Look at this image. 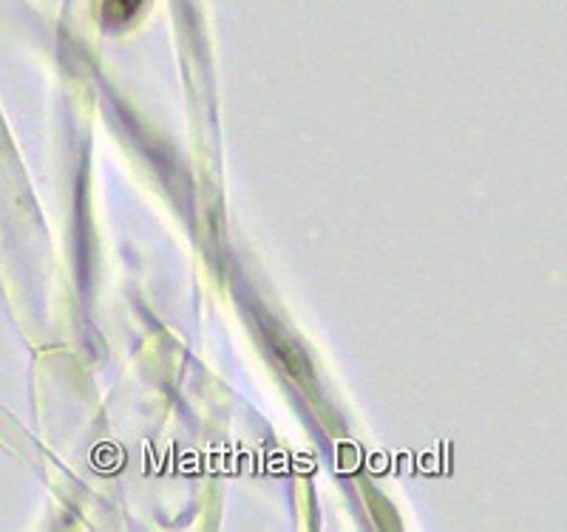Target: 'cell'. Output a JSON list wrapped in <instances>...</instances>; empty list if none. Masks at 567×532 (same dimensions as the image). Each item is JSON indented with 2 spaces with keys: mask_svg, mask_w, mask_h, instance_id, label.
Returning a JSON list of instances; mask_svg holds the SVG:
<instances>
[{
  "mask_svg": "<svg viewBox=\"0 0 567 532\" xmlns=\"http://www.w3.org/2000/svg\"><path fill=\"white\" fill-rule=\"evenodd\" d=\"M142 3H145V0H105V18H109L111 23H125V20H131L140 12Z\"/></svg>",
  "mask_w": 567,
  "mask_h": 532,
  "instance_id": "6da1fadb",
  "label": "cell"
}]
</instances>
